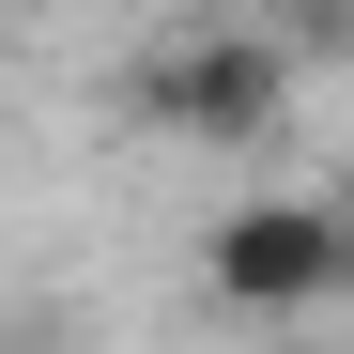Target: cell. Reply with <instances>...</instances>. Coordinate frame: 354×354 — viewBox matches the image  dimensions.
<instances>
[{"label":"cell","mask_w":354,"mask_h":354,"mask_svg":"<svg viewBox=\"0 0 354 354\" xmlns=\"http://www.w3.org/2000/svg\"><path fill=\"white\" fill-rule=\"evenodd\" d=\"M139 124L154 139H201V154H247L292 124V46L262 16H185L139 46Z\"/></svg>","instance_id":"obj_1"},{"label":"cell","mask_w":354,"mask_h":354,"mask_svg":"<svg viewBox=\"0 0 354 354\" xmlns=\"http://www.w3.org/2000/svg\"><path fill=\"white\" fill-rule=\"evenodd\" d=\"M201 292L247 324H292V308H339V185H262L201 231Z\"/></svg>","instance_id":"obj_2"},{"label":"cell","mask_w":354,"mask_h":354,"mask_svg":"<svg viewBox=\"0 0 354 354\" xmlns=\"http://www.w3.org/2000/svg\"><path fill=\"white\" fill-rule=\"evenodd\" d=\"M0 62H16V31H0Z\"/></svg>","instance_id":"obj_5"},{"label":"cell","mask_w":354,"mask_h":354,"mask_svg":"<svg viewBox=\"0 0 354 354\" xmlns=\"http://www.w3.org/2000/svg\"><path fill=\"white\" fill-rule=\"evenodd\" d=\"M339 292H354V185H339Z\"/></svg>","instance_id":"obj_3"},{"label":"cell","mask_w":354,"mask_h":354,"mask_svg":"<svg viewBox=\"0 0 354 354\" xmlns=\"http://www.w3.org/2000/svg\"><path fill=\"white\" fill-rule=\"evenodd\" d=\"M0 354H77V339H0Z\"/></svg>","instance_id":"obj_4"}]
</instances>
